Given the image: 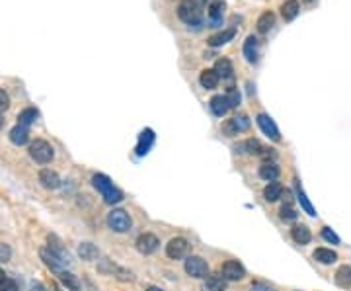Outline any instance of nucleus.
<instances>
[{
	"mask_svg": "<svg viewBox=\"0 0 351 291\" xmlns=\"http://www.w3.org/2000/svg\"><path fill=\"white\" fill-rule=\"evenodd\" d=\"M92 184H94V188L102 194V197L106 199V204H119V202L123 199V194L117 190L115 186H113V182H111L106 174H94Z\"/></svg>",
	"mask_w": 351,
	"mask_h": 291,
	"instance_id": "f03ea898",
	"label": "nucleus"
},
{
	"mask_svg": "<svg viewBox=\"0 0 351 291\" xmlns=\"http://www.w3.org/2000/svg\"><path fill=\"white\" fill-rule=\"evenodd\" d=\"M209 106H211V112H213L217 117H223L230 106H228V102H226V98L224 96H213L211 98V102H209Z\"/></svg>",
	"mask_w": 351,
	"mask_h": 291,
	"instance_id": "412c9836",
	"label": "nucleus"
},
{
	"mask_svg": "<svg viewBox=\"0 0 351 291\" xmlns=\"http://www.w3.org/2000/svg\"><path fill=\"white\" fill-rule=\"evenodd\" d=\"M260 178H263L265 182H275L279 178V166L275 162H263L260 166Z\"/></svg>",
	"mask_w": 351,
	"mask_h": 291,
	"instance_id": "aec40b11",
	"label": "nucleus"
},
{
	"mask_svg": "<svg viewBox=\"0 0 351 291\" xmlns=\"http://www.w3.org/2000/svg\"><path fill=\"white\" fill-rule=\"evenodd\" d=\"M291 237L297 244H308L312 239L310 229H308L306 225H295L291 229Z\"/></svg>",
	"mask_w": 351,
	"mask_h": 291,
	"instance_id": "2eb2a0df",
	"label": "nucleus"
},
{
	"mask_svg": "<svg viewBox=\"0 0 351 291\" xmlns=\"http://www.w3.org/2000/svg\"><path fill=\"white\" fill-rule=\"evenodd\" d=\"M250 129V119L246 116H236L232 119H226L223 123V133H226L228 137H234L238 133H244Z\"/></svg>",
	"mask_w": 351,
	"mask_h": 291,
	"instance_id": "0eeeda50",
	"label": "nucleus"
},
{
	"mask_svg": "<svg viewBox=\"0 0 351 291\" xmlns=\"http://www.w3.org/2000/svg\"><path fill=\"white\" fill-rule=\"evenodd\" d=\"M39 254H41V260L47 264L53 272H57V274L63 272V266H65V264H63V260H61V258H59L57 254L53 252L51 248H41Z\"/></svg>",
	"mask_w": 351,
	"mask_h": 291,
	"instance_id": "9b49d317",
	"label": "nucleus"
},
{
	"mask_svg": "<svg viewBox=\"0 0 351 291\" xmlns=\"http://www.w3.org/2000/svg\"><path fill=\"white\" fill-rule=\"evenodd\" d=\"M53 291H61V289H59L57 285H53Z\"/></svg>",
	"mask_w": 351,
	"mask_h": 291,
	"instance_id": "49530a36",
	"label": "nucleus"
},
{
	"mask_svg": "<svg viewBox=\"0 0 351 291\" xmlns=\"http://www.w3.org/2000/svg\"><path fill=\"white\" fill-rule=\"evenodd\" d=\"M221 276L224 280H230V282H238L246 276V270H244L242 264H238L236 260H228V262L223 264L221 268Z\"/></svg>",
	"mask_w": 351,
	"mask_h": 291,
	"instance_id": "6e6552de",
	"label": "nucleus"
},
{
	"mask_svg": "<svg viewBox=\"0 0 351 291\" xmlns=\"http://www.w3.org/2000/svg\"><path fill=\"white\" fill-rule=\"evenodd\" d=\"M203 291H226V280L223 276H207L203 282Z\"/></svg>",
	"mask_w": 351,
	"mask_h": 291,
	"instance_id": "f3484780",
	"label": "nucleus"
},
{
	"mask_svg": "<svg viewBox=\"0 0 351 291\" xmlns=\"http://www.w3.org/2000/svg\"><path fill=\"white\" fill-rule=\"evenodd\" d=\"M297 197H299V202H301V207L306 211V213L310 215V217H316V209L312 207V204L308 202V197H306V194L301 190V186L297 184Z\"/></svg>",
	"mask_w": 351,
	"mask_h": 291,
	"instance_id": "2f4dec72",
	"label": "nucleus"
},
{
	"mask_svg": "<svg viewBox=\"0 0 351 291\" xmlns=\"http://www.w3.org/2000/svg\"><path fill=\"white\" fill-rule=\"evenodd\" d=\"M322 239H324V241H328V243H332V244H340V237L334 233L330 227H324V229H322Z\"/></svg>",
	"mask_w": 351,
	"mask_h": 291,
	"instance_id": "f704fd0d",
	"label": "nucleus"
},
{
	"mask_svg": "<svg viewBox=\"0 0 351 291\" xmlns=\"http://www.w3.org/2000/svg\"><path fill=\"white\" fill-rule=\"evenodd\" d=\"M234 151L236 153H248V155H262L265 149H263L258 139H246V141H242V143H238V145L234 147Z\"/></svg>",
	"mask_w": 351,
	"mask_h": 291,
	"instance_id": "f8f14e48",
	"label": "nucleus"
},
{
	"mask_svg": "<svg viewBox=\"0 0 351 291\" xmlns=\"http://www.w3.org/2000/svg\"><path fill=\"white\" fill-rule=\"evenodd\" d=\"M131 225H133L131 217L123 209H113L111 213L107 215V227L111 231H115V233H127L131 229Z\"/></svg>",
	"mask_w": 351,
	"mask_h": 291,
	"instance_id": "20e7f679",
	"label": "nucleus"
},
{
	"mask_svg": "<svg viewBox=\"0 0 351 291\" xmlns=\"http://www.w3.org/2000/svg\"><path fill=\"white\" fill-rule=\"evenodd\" d=\"M0 291H18V285H16V282H12L10 278H4L0 282Z\"/></svg>",
	"mask_w": 351,
	"mask_h": 291,
	"instance_id": "e433bc0d",
	"label": "nucleus"
},
{
	"mask_svg": "<svg viewBox=\"0 0 351 291\" xmlns=\"http://www.w3.org/2000/svg\"><path fill=\"white\" fill-rule=\"evenodd\" d=\"M314 260L320 264H334L338 260V254L330 248H316L314 250Z\"/></svg>",
	"mask_w": 351,
	"mask_h": 291,
	"instance_id": "bb28decb",
	"label": "nucleus"
},
{
	"mask_svg": "<svg viewBox=\"0 0 351 291\" xmlns=\"http://www.w3.org/2000/svg\"><path fill=\"white\" fill-rule=\"evenodd\" d=\"M273 26H275V14L273 12H263L262 16L258 18V22H256V28H258L260 33H267Z\"/></svg>",
	"mask_w": 351,
	"mask_h": 291,
	"instance_id": "4be33fe9",
	"label": "nucleus"
},
{
	"mask_svg": "<svg viewBox=\"0 0 351 291\" xmlns=\"http://www.w3.org/2000/svg\"><path fill=\"white\" fill-rule=\"evenodd\" d=\"M252 291H275V289L269 287V285H265V283H254Z\"/></svg>",
	"mask_w": 351,
	"mask_h": 291,
	"instance_id": "a19ab883",
	"label": "nucleus"
},
{
	"mask_svg": "<svg viewBox=\"0 0 351 291\" xmlns=\"http://www.w3.org/2000/svg\"><path fill=\"white\" fill-rule=\"evenodd\" d=\"M256 121H258L260 129L263 131V135H267L269 139H273V141H279V139H281V135H279V129H277L275 121H273L269 116H265V114H260V116L256 117Z\"/></svg>",
	"mask_w": 351,
	"mask_h": 291,
	"instance_id": "1a4fd4ad",
	"label": "nucleus"
},
{
	"mask_svg": "<svg viewBox=\"0 0 351 291\" xmlns=\"http://www.w3.org/2000/svg\"><path fill=\"white\" fill-rule=\"evenodd\" d=\"M234 35H236V31H234L232 28L223 29V31H219V33H215V35L209 38V45H211V47H221L224 43H228Z\"/></svg>",
	"mask_w": 351,
	"mask_h": 291,
	"instance_id": "6ab92c4d",
	"label": "nucleus"
},
{
	"mask_svg": "<svg viewBox=\"0 0 351 291\" xmlns=\"http://www.w3.org/2000/svg\"><path fill=\"white\" fill-rule=\"evenodd\" d=\"M59 276H61V280H63V283L67 285L70 291H80V282L76 280V276H72L70 272H59Z\"/></svg>",
	"mask_w": 351,
	"mask_h": 291,
	"instance_id": "473e14b6",
	"label": "nucleus"
},
{
	"mask_svg": "<svg viewBox=\"0 0 351 291\" xmlns=\"http://www.w3.org/2000/svg\"><path fill=\"white\" fill-rule=\"evenodd\" d=\"M263 197H265V202H277L279 197H283V186L277 184V182H269V184L265 186V190H263Z\"/></svg>",
	"mask_w": 351,
	"mask_h": 291,
	"instance_id": "5701e85b",
	"label": "nucleus"
},
{
	"mask_svg": "<svg viewBox=\"0 0 351 291\" xmlns=\"http://www.w3.org/2000/svg\"><path fill=\"white\" fill-rule=\"evenodd\" d=\"M78 254H80V258H82V260L92 262V260H96L98 258V248L92 243H82L80 246H78Z\"/></svg>",
	"mask_w": 351,
	"mask_h": 291,
	"instance_id": "c85d7f7f",
	"label": "nucleus"
},
{
	"mask_svg": "<svg viewBox=\"0 0 351 291\" xmlns=\"http://www.w3.org/2000/svg\"><path fill=\"white\" fill-rule=\"evenodd\" d=\"M258 38H254V35H250V38L244 41V57H246V61L248 63H256L258 61Z\"/></svg>",
	"mask_w": 351,
	"mask_h": 291,
	"instance_id": "a211bd4d",
	"label": "nucleus"
},
{
	"mask_svg": "<svg viewBox=\"0 0 351 291\" xmlns=\"http://www.w3.org/2000/svg\"><path fill=\"white\" fill-rule=\"evenodd\" d=\"M39 182H41V186H43L45 190H57L59 186H61V180H59L57 172H53V170H49V168H45V170L39 172Z\"/></svg>",
	"mask_w": 351,
	"mask_h": 291,
	"instance_id": "ddd939ff",
	"label": "nucleus"
},
{
	"mask_svg": "<svg viewBox=\"0 0 351 291\" xmlns=\"http://www.w3.org/2000/svg\"><path fill=\"white\" fill-rule=\"evenodd\" d=\"M158 239L152 233H145L136 239V250L141 254H152L158 248Z\"/></svg>",
	"mask_w": 351,
	"mask_h": 291,
	"instance_id": "9d476101",
	"label": "nucleus"
},
{
	"mask_svg": "<svg viewBox=\"0 0 351 291\" xmlns=\"http://www.w3.org/2000/svg\"><path fill=\"white\" fill-rule=\"evenodd\" d=\"M336 283L340 287H351V266H341L336 272Z\"/></svg>",
	"mask_w": 351,
	"mask_h": 291,
	"instance_id": "cd10ccee",
	"label": "nucleus"
},
{
	"mask_svg": "<svg viewBox=\"0 0 351 291\" xmlns=\"http://www.w3.org/2000/svg\"><path fill=\"white\" fill-rule=\"evenodd\" d=\"M213 70L219 75V78H232V63L228 59H219Z\"/></svg>",
	"mask_w": 351,
	"mask_h": 291,
	"instance_id": "a878e982",
	"label": "nucleus"
},
{
	"mask_svg": "<svg viewBox=\"0 0 351 291\" xmlns=\"http://www.w3.org/2000/svg\"><path fill=\"white\" fill-rule=\"evenodd\" d=\"M281 219H285V221H292V219H297V211L292 209V205H283L281 207Z\"/></svg>",
	"mask_w": 351,
	"mask_h": 291,
	"instance_id": "c9c22d12",
	"label": "nucleus"
},
{
	"mask_svg": "<svg viewBox=\"0 0 351 291\" xmlns=\"http://www.w3.org/2000/svg\"><path fill=\"white\" fill-rule=\"evenodd\" d=\"M29 291H45V287H43L39 282H33L31 285H29Z\"/></svg>",
	"mask_w": 351,
	"mask_h": 291,
	"instance_id": "79ce46f5",
	"label": "nucleus"
},
{
	"mask_svg": "<svg viewBox=\"0 0 351 291\" xmlns=\"http://www.w3.org/2000/svg\"><path fill=\"white\" fill-rule=\"evenodd\" d=\"M184 268H185V274H187V276L197 278V280L209 276V266H207V262H205L201 256H189V258L185 260Z\"/></svg>",
	"mask_w": 351,
	"mask_h": 291,
	"instance_id": "39448f33",
	"label": "nucleus"
},
{
	"mask_svg": "<svg viewBox=\"0 0 351 291\" xmlns=\"http://www.w3.org/2000/svg\"><path fill=\"white\" fill-rule=\"evenodd\" d=\"M299 10H301L299 0H287V2H285V4L281 6V14H283V18L287 20V22H291V20L297 18Z\"/></svg>",
	"mask_w": 351,
	"mask_h": 291,
	"instance_id": "393cba45",
	"label": "nucleus"
},
{
	"mask_svg": "<svg viewBox=\"0 0 351 291\" xmlns=\"http://www.w3.org/2000/svg\"><path fill=\"white\" fill-rule=\"evenodd\" d=\"M154 143V133H152V129H145L141 137H139V145H136V155L143 156L146 155L148 151H150V147Z\"/></svg>",
	"mask_w": 351,
	"mask_h": 291,
	"instance_id": "4468645a",
	"label": "nucleus"
},
{
	"mask_svg": "<svg viewBox=\"0 0 351 291\" xmlns=\"http://www.w3.org/2000/svg\"><path fill=\"white\" fill-rule=\"evenodd\" d=\"M10 256H12V250H10L8 244L0 243V262H8Z\"/></svg>",
	"mask_w": 351,
	"mask_h": 291,
	"instance_id": "4c0bfd02",
	"label": "nucleus"
},
{
	"mask_svg": "<svg viewBox=\"0 0 351 291\" xmlns=\"http://www.w3.org/2000/svg\"><path fill=\"white\" fill-rule=\"evenodd\" d=\"M199 82H201V86L207 88V90H213V88H217V84H219V75L215 72L213 68H207V70L201 72Z\"/></svg>",
	"mask_w": 351,
	"mask_h": 291,
	"instance_id": "b1692460",
	"label": "nucleus"
},
{
	"mask_svg": "<svg viewBox=\"0 0 351 291\" xmlns=\"http://www.w3.org/2000/svg\"><path fill=\"white\" fill-rule=\"evenodd\" d=\"M53 155H55V151H53V147L49 145L47 141H43V139H35L31 145H29V156L39 162V165H47L53 160Z\"/></svg>",
	"mask_w": 351,
	"mask_h": 291,
	"instance_id": "7ed1b4c3",
	"label": "nucleus"
},
{
	"mask_svg": "<svg viewBox=\"0 0 351 291\" xmlns=\"http://www.w3.org/2000/svg\"><path fill=\"white\" fill-rule=\"evenodd\" d=\"M187 252H189V243L185 241L184 237H176L166 244V254L172 260H182V258L187 256Z\"/></svg>",
	"mask_w": 351,
	"mask_h": 291,
	"instance_id": "423d86ee",
	"label": "nucleus"
},
{
	"mask_svg": "<svg viewBox=\"0 0 351 291\" xmlns=\"http://www.w3.org/2000/svg\"><path fill=\"white\" fill-rule=\"evenodd\" d=\"M8 107H10V96L4 92V90H0V114L6 112Z\"/></svg>",
	"mask_w": 351,
	"mask_h": 291,
	"instance_id": "ea45409f",
	"label": "nucleus"
},
{
	"mask_svg": "<svg viewBox=\"0 0 351 291\" xmlns=\"http://www.w3.org/2000/svg\"><path fill=\"white\" fill-rule=\"evenodd\" d=\"M10 141L14 143V145H18V147H22V145H26L29 141V131H28V127L26 125H16L12 131H10Z\"/></svg>",
	"mask_w": 351,
	"mask_h": 291,
	"instance_id": "dca6fc26",
	"label": "nucleus"
},
{
	"mask_svg": "<svg viewBox=\"0 0 351 291\" xmlns=\"http://www.w3.org/2000/svg\"><path fill=\"white\" fill-rule=\"evenodd\" d=\"M223 14H224V2L223 0H215L209 4V18L213 24H219L221 20H223Z\"/></svg>",
	"mask_w": 351,
	"mask_h": 291,
	"instance_id": "c756f323",
	"label": "nucleus"
},
{
	"mask_svg": "<svg viewBox=\"0 0 351 291\" xmlns=\"http://www.w3.org/2000/svg\"><path fill=\"white\" fill-rule=\"evenodd\" d=\"M224 98H226V102H228V106L230 107H236L240 104V92H238L236 88H228V92L224 94Z\"/></svg>",
	"mask_w": 351,
	"mask_h": 291,
	"instance_id": "72a5a7b5",
	"label": "nucleus"
},
{
	"mask_svg": "<svg viewBox=\"0 0 351 291\" xmlns=\"http://www.w3.org/2000/svg\"><path fill=\"white\" fill-rule=\"evenodd\" d=\"M39 117V112L35 110V107H26L24 112H20V116H18V123L20 125H31L35 119Z\"/></svg>",
	"mask_w": 351,
	"mask_h": 291,
	"instance_id": "7c9ffc66",
	"label": "nucleus"
},
{
	"mask_svg": "<svg viewBox=\"0 0 351 291\" xmlns=\"http://www.w3.org/2000/svg\"><path fill=\"white\" fill-rule=\"evenodd\" d=\"M2 125H4V117H2V114H0V129H2Z\"/></svg>",
	"mask_w": 351,
	"mask_h": 291,
	"instance_id": "a18cd8bd",
	"label": "nucleus"
},
{
	"mask_svg": "<svg viewBox=\"0 0 351 291\" xmlns=\"http://www.w3.org/2000/svg\"><path fill=\"white\" fill-rule=\"evenodd\" d=\"M308 2H310V0H308Z\"/></svg>",
	"mask_w": 351,
	"mask_h": 291,
	"instance_id": "de8ad7c7",
	"label": "nucleus"
},
{
	"mask_svg": "<svg viewBox=\"0 0 351 291\" xmlns=\"http://www.w3.org/2000/svg\"><path fill=\"white\" fill-rule=\"evenodd\" d=\"M146 291H162V289H160V287H154V285H150V287H148Z\"/></svg>",
	"mask_w": 351,
	"mask_h": 291,
	"instance_id": "37998d69",
	"label": "nucleus"
},
{
	"mask_svg": "<svg viewBox=\"0 0 351 291\" xmlns=\"http://www.w3.org/2000/svg\"><path fill=\"white\" fill-rule=\"evenodd\" d=\"M205 6H207V0H182L178 6V16L185 24L197 26L203 20Z\"/></svg>",
	"mask_w": 351,
	"mask_h": 291,
	"instance_id": "f257e3e1",
	"label": "nucleus"
},
{
	"mask_svg": "<svg viewBox=\"0 0 351 291\" xmlns=\"http://www.w3.org/2000/svg\"><path fill=\"white\" fill-rule=\"evenodd\" d=\"M115 274L117 280H121V282H133V274L123 270V268H115Z\"/></svg>",
	"mask_w": 351,
	"mask_h": 291,
	"instance_id": "58836bf2",
	"label": "nucleus"
},
{
	"mask_svg": "<svg viewBox=\"0 0 351 291\" xmlns=\"http://www.w3.org/2000/svg\"><path fill=\"white\" fill-rule=\"evenodd\" d=\"M4 278H6V274H4V272H2V270H0V282H2Z\"/></svg>",
	"mask_w": 351,
	"mask_h": 291,
	"instance_id": "c03bdc74",
	"label": "nucleus"
}]
</instances>
